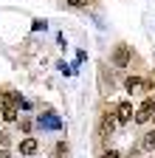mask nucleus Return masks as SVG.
Instances as JSON below:
<instances>
[{
  "instance_id": "obj_1",
  "label": "nucleus",
  "mask_w": 155,
  "mask_h": 158,
  "mask_svg": "<svg viewBox=\"0 0 155 158\" xmlns=\"http://www.w3.org/2000/svg\"><path fill=\"white\" fill-rule=\"evenodd\" d=\"M152 113H155V99H144V102H141V107L135 110V122H138V124L149 122V118H152Z\"/></svg>"
},
{
  "instance_id": "obj_2",
  "label": "nucleus",
  "mask_w": 155,
  "mask_h": 158,
  "mask_svg": "<svg viewBox=\"0 0 155 158\" xmlns=\"http://www.w3.org/2000/svg\"><path fill=\"white\" fill-rule=\"evenodd\" d=\"M133 113H135V110H133V105H130V102H121L119 107H116V118H119L121 124H124V122H130Z\"/></svg>"
},
{
  "instance_id": "obj_3",
  "label": "nucleus",
  "mask_w": 155,
  "mask_h": 158,
  "mask_svg": "<svg viewBox=\"0 0 155 158\" xmlns=\"http://www.w3.org/2000/svg\"><path fill=\"white\" fill-rule=\"evenodd\" d=\"M113 62L119 65V68H124V65L130 62V48H127V45H119V51L113 54Z\"/></svg>"
},
{
  "instance_id": "obj_4",
  "label": "nucleus",
  "mask_w": 155,
  "mask_h": 158,
  "mask_svg": "<svg viewBox=\"0 0 155 158\" xmlns=\"http://www.w3.org/2000/svg\"><path fill=\"white\" fill-rule=\"evenodd\" d=\"M20 152L23 155H34L37 152V138H23L20 141Z\"/></svg>"
},
{
  "instance_id": "obj_5",
  "label": "nucleus",
  "mask_w": 155,
  "mask_h": 158,
  "mask_svg": "<svg viewBox=\"0 0 155 158\" xmlns=\"http://www.w3.org/2000/svg\"><path fill=\"white\" fill-rule=\"evenodd\" d=\"M40 127H51V130H56V127H62V122L56 116H40Z\"/></svg>"
},
{
  "instance_id": "obj_6",
  "label": "nucleus",
  "mask_w": 155,
  "mask_h": 158,
  "mask_svg": "<svg viewBox=\"0 0 155 158\" xmlns=\"http://www.w3.org/2000/svg\"><path fill=\"white\" fill-rule=\"evenodd\" d=\"M3 102H6V107H17V105H20V96H17L14 90H6L3 93Z\"/></svg>"
},
{
  "instance_id": "obj_7",
  "label": "nucleus",
  "mask_w": 155,
  "mask_h": 158,
  "mask_svg": "<svg viewBox=\"0 0 155 158\" xmlns=\"http://www.w3.org/2000/svg\"><path fill=\"white\" fill-rule=\"evenodd\" d=\"M113 127H116V118H113V116H104V118H102V135H110Z\"/></svg>"
},
{
  "instance_id": "obj_8",
  "label": "nucleus",
  "mask_w": 155,
  "mask_h": 158,
  "mask_svg": "<svg viewBox=\"0 0 155 158\" xmlns=\"http://www.w3.org/2000/svg\"><path fill=\"white\" fill-rule=\"evenodd\" d=\"M124 85H127V90H130V93H133V90H141V88H144V82H141L138 76H127V82H124Z\"/></svg>"
},
{
  "instance_id": "obj_9",
  "label": "nucleus",
  "mask_w": 155,
  "mask_h": 158,
  "mask_svg": "<svg viewBox=\"0 0 155 158\" xmlns=\"http://www.w3.org/2000/svg\"><path fill=\"white\" fill-rule=\"evenodd\" d=\"M3 118H6V122H17V107H6L3 110Z\"/></svg>"
},
{
  "instance_id": "obj_10",
  "label": "nucleus",
  "mask_w": 155,
  "mask_h": 158,
  "mask_svg": "<svg viewBox=\"0 0 155 158\" xmlns=\"http://www.w3.org/2000/svg\"><path fill=\"white\" fill-rule=\"evenodd\" d=\"M144 150H155V130L147 133V138H144Z\"/></svg>"
},
{
  "instance_id": "obj_11",
  "label": "nucleus",
  "mask_w": 155,
  "mask_h": 158,
  "mask_svg": "<svg viewBox=\"0 0 155 158\" xmlns=\"http://www.w3.org/2000/svg\"><path fill=\"white\" fill-rule=\"evenodd\" d=\"M102 158H121V155H119V152H116V150H107V152H104Z\"/></svg>"
},
{
  "instance_id": "obj_12",
  "label": "nucleus",
  "mask_w": 155,
  "mask_h": 158,
  "mask_svg": "<svg viewBox=\"0 0 155 158\" xmlns=\"http://www.w3.org/2000/svg\"><path fill=\"white\" fill-rule=\"evenodd\" d=\"M68 3H71V6H85L88 0H68Z\"/></svg>"
},
{
  "instance_id": "obj_13",
  "label": "nucleus",
  "mask_w": 155,
  "mask_h": 158,
  "mask_svg": "<svg viewBox=\"0 0 155 158\" xmlns=\"http://www.w3.org/2000/svg\"><path fill=\"white\" fill-rule=\"evenodd\" d=\"M6 110V102H3V93H0V113Z\"/></svg>"
},
{
  "instance_id": "obj_14",
  "label": "nucleus",
  "mask_w": 155,
  "mask_h": 158,
  "mask_svg": "<svg viewBox=\"0 0 155 158\" xmlns=\"http://www.w3.org/2000/svg\"><path fill=\"white\" fill-rule=\"evenodd\" d=\"M0 158H9V152H6V150H0Z\"/></svg>"
}]
</instances>
